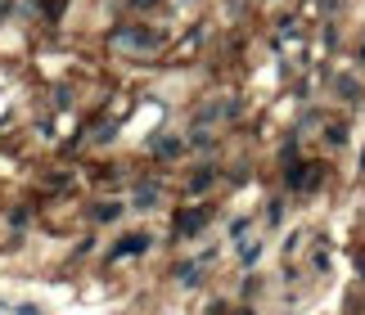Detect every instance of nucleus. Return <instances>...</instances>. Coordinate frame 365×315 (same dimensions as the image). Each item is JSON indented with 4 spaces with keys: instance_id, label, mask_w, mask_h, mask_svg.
I'll list each match as a JSON object with an SVG mask.
<instances>
[{
    "instance_id": "obj_1",
    "label": "nucleus",
    "mask_w": 365,
    "mask_h": 315,
    "mask_svg": "<svg viewBox=\"0 0 365 315\" xmlns=\"http://www.w3.org/2000/svg\"><path fill=\"white\" fill-rule=\"evenodd\" d=\"M131 5H135V9H149V5H158V0H131Z\"/></svg>"
}]
</instances>
